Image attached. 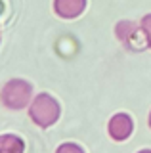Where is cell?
I'll list each match as a JSON object with an SVG mask.
<instances>
[{"label":"cell","instance_id":"277c9868","mask_svg":"<svg viewBox=\"0 0 151 153\" xmlns=\"http://www.w3.org/2000/svg\"><path fill=\"white\" fill-rule=\"evenodd\" d=\"M134 130V123H132L130 115L126 113H117L109 119V124H107V132L115 142H124L126 138L132 134Z\"/></svg>","mask_w":151,"mask_h":153},{"label":"cell","instance_id":"52a82bcc","mask_svg":"<svg viewBox=\"0 0 151 153\" xmlns=\"http://www.w3.org/2000/svg\"><path fill=\"white\" fill-rule=\"evenodd\" d=\"M56 153H84V149L78 143H73V142H65L56 149Z\"/></svg>","mask_w":151,"mask_h":153},{"label":"cell","instance_id":"8fae6325","mask_svg":"<svg viewBox=\"0 0 151 153\" xmlns=\"http://www.w3.org/2000/svg\"><path fill=\"white\" fill-rule=\"evenodd\" d=\"M149 126H151V115H149Z\"/></svg>","mask_w":151,"mask_h":153},{"label":"cell","instance_id":"7a4b0ae2","mask_svg":"<svg viewBox=\"0 0 151 153\" xmlns=\"http://www.w3.org/2000/svg\"><path fill=\"white\" fill-rule=\"evenodd\" d=\"M0 102L12 111H19L33 102V86L23 79H12L2 86Z\"/></svg>","mask_w":151,"mask_h":153},{"label":"cell","instance_id":"8992f818","mask_svg":"<svg viewBox=\"0 0 151 153\" xmlns=\"http://www.w3.org/2000/svg\"><path fill=\"white\" fill-rule=\"evenodd\" d=\"M25 142L17 134H2L0 136V153H23Z\"/></svg>","mask_w":151,"mask_h":153},{"label":"cell","instance_id":"9c48e42d","mask_svg":"<svg viewBox=\"0 0 151 153\" xmlns=\"http://www.w3.org/2000/svg\"><path fill=\"white\" fill-rule=\"evenodd\" d=\"M138 153H151V149H141V151H138Z\"/></svg>","mask_w":151,"mask_h":153},{"label":"cell","instance_id":"ba28073f","mask_svg":"<svg viewBox=\"0 0 151 153\" xmlns=\"http://www.w3.org/2000/svg\"><path fill=\"white\" fill-rule=\"evenodd\" d=\"M141 29H144V35L147 38V46L151 48V13L141 19Z\"/></svg>","mask_w":151,"mask_h":153},{"label":"cell","instance_id":"5b68a950","mask_svg":"<svg viewBox=\"0 0 151 153\" xmlns=\"http://www.w3.org/2000/svg\"><path fill=\"white\" fill-rule=\"evenodd\" d=\"M86 8V0H54V12L61 19H75Z\"/></svg>","mask_w":151,"mask_h":153},{"label":"cell","instance_id":"3957f363","mask_svg":"<svg viewBox=\"0 0 151 153\" xmlns=\"http://www.w3.org/2000/svg\"><path fill=\"white\" fill-rule=\"evenodd\" d=\"M117 36L121 38V42L130 50H141L147 46V38L144 35V29L136 27V23L132 21H121L115 29Z\"/></svg>","mask_w":151,"mask_h":153},{"label":"cell","instance_id":"30bf717a","mask_svg":"<svg viewBox=\"0 0 151 153\" xmlns=\"http://www.w3.org/2000/svg\"><path fill=\"white\" fill-rule=\"evenodd\" d=\"M0 40H2V29H0Z\"/></svg>","mask_w":151,"mask_h":153},{"label":"cell","instance_id":"6da1fadb","mask_svg":"<svg viewBox=\"0 0 151 153\" xmlns=\"http://www.w3.org/2000/svg\"><path fill=\"white\" fill-rule=\"evenodd\" d=\"M59 115H61V107L58 100L46 92L35 96L33 102L29 103V117L40 128H50L52 124H56Z\"/></svg>","mask_w":151,"mask_h":153}]
</instances>
